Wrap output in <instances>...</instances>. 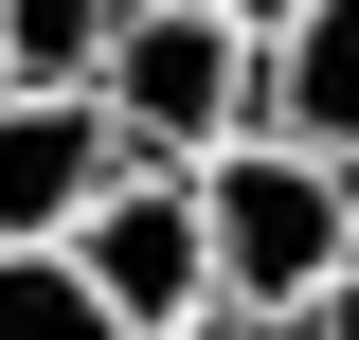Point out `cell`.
<instances>
[{"mask_svg":"<svg viewBox=\"0 0 359 340\" xmlns=\"http://www.w3.org/2000/svg\"><path fill=\"white\" fill-rule=\"evenodd\" d=\"M198 233H216V304H269V323H287L306 287L359 269V162L233 126L216 162H198Z\"/></svg>","mask_w":359,"mask_h":340,"instance_id":"obj_1","label":"cell"},{"mask_svg":"<svg viewBox=\"0 0 359 340\" xmlns=\"http://www.w3.org/2000/svg\"><path fill=\"white\" fill-rule=\"evenodd\" d=\"M90 108L126 126V162H216V143L252 126V18H216V0H126Z\"/></svg>","mask_w":359,"mask_h":340,"instance_id":"obj_2","label":"cell"},{"mask_svg":"<svg viewBox=\"0 0 359 340\" xmlns=\"http://www.w3.org/2000/svg\"><path fill=\"white\" fill-rule=\"evenodd\" d=\"M54 251L90 269V304H108L126 340H180L198 304H216V233H198V162H126L108 197L72 215V233H54Z\"/></svg>","mask_w":359,"mask_h":340,"instance_id":"obj_3","label":"cell"},{"mask_svg":"<svg viewBox=\"0 0 359 340\" xmlns=\"http://www.w3.org/2000/svg\"><path fill=\"white\" fill-rule=\"evenodd\" d=\"M108 179H126V126L90 90H0V251H54Z\"/></svg>","mask_w":359,"mask_h":340,"instance_id":"obj_4","label":"cell"},{"mask_svg":"<svg viewBox=\"0 0 359 340\" xmlns=\"http://www.w3.org/2000/svg\"><path fill=\"white\" fill-rule=\"evenodd\" d=\"M252 126L359 162V0H287V18L252 36Z\"/></svg>","mask_w":359,"mask_h":340,"instance_id":"obj_5","label":"cell"},{"mask_svg":"<svg viewBox=\"0 0 359 340\" xmlns=\"http://www.w3.org/2000/svg\"><path fill=\"white\" fill-rule=\"evenodd\" d=\"M108 36H126V0H0V72L18 90H90Z\"/></svg>","mask_w":359,"mask_h":340,"instance_id":"obj_6","label":"cell"},{"mask_svg":"<svg viewBox=\"0 0 359 340\" xmlns=\"http://www.w3.org/2000/svg\"><path fill=\"white\" fill-rule=\"evenodd\" d=\"M0 340H126V323L90 304L72 251H0Z\"/></svg>","mask_w":359,"mask_h":340,"instance_id":"obj_7","label":"cell"},{"mask_svg":"<svg viewBox=\"0 0 359 340\" xmlns=\"http://www.w3.org/2000/svg\"><path fill=\"white\" fill-rule=\"evenodd\" d=\"M287 340H359V269H341V287H306V304H287Z\"/></svg>","mask_w":359,"mask_h":340,"instance_id":"obj_8","label":"cell"},{"mask_svg":"<svg viewBox=\"0 0 359 340\" xmlns=\"http://www.w3.org/2000/svg\"><path fill=\"white\" fill-rule=\"evenodd\" d=\"M180 340H287V323H269V304H198Z\"/></svg>","mask_w":359,"mask_h":340,"instance_id":"obj_9","label":"cell"},{"mask_svg":"<svg viewBox=\"0 0 359 340\" xmlns=\"http://www.w3.org/2000/svg\"><path fill=\"white\" fill-rule=\"evenodd\" d=\"M216 18H252V36H269V18H287V0H216Z\"/></svg>","mask_w":359,"mask_h":340,"instance_id":"obj_10","label":"cell"}]
</instances>
